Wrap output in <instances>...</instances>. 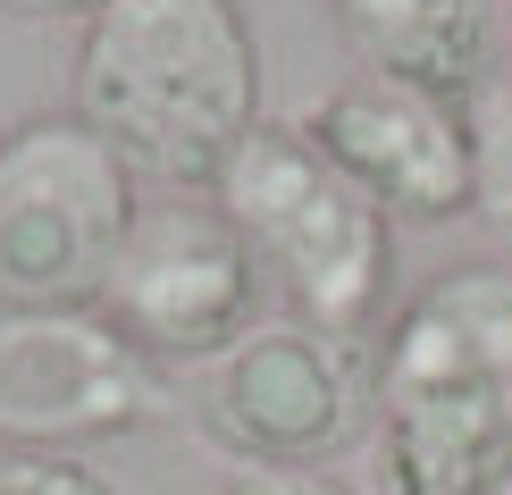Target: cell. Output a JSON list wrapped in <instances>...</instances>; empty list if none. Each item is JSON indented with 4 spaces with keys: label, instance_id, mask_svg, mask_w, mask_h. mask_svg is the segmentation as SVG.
I'll use <instances>...</instances> for the list:
<instances>
[{
    "label": "cell",
    "instance_id": "6da1fadb",
    "mask_svg": "<svg viewBox=\"0 0 512 495\" xmlns=\"http://www.w3.org/2000/svg\"><path fill=\"white\" fill-rule=\"evenodd\" d=\"M76 118L135 185L210 193L261 126V34L244 0H101L76 42Z\"/></svg>",
    "mask_w": 512,
    "mask_h": 495
},
{
    "label": "cell",
    "instance_id": "7a4b0ae2",
    "mask_svg": "<svg viewBox=\"0 0 512 495\" xmlns=\"http://www.w3.org/2000/svg\"><path fill=\"white\" fill-rule=\"evenodd\" d=\"M378 495L512 487V269H445L378 344Z\"/></svg>",
    "mask_w": 512,
    "mask_h": 495
},
{
    "label": "cell",
    "instance_id": "3957f363",
    "mask_svg": "<svg viewBox=\"0 0 512 495\" xmlns=\"http://www.w3.org/2000/svg\"><path fill=\"white\" fill-rule=\"evenodd\" d=\"M210 202L236 219L252 261L294 319L328 336H370L395 286V219L336 168L303 126H252L219 168Z\"/></svg>",
    "mask_w": 512,
    "mask_h": 495
},
{
    "label": "cell",
    "instance_id": "277c9868",
    "mask_svg": "<svg viewBox=\"0 0 512 495\" xmlns=\"http://www.w3.org/2000/svg\"><path fill=\"white\" fill-rule=\"evenodd\" d=\"M135 177L76 110L0 135V311H93L135 227Z\"/></svg>",
    "mask_w": 512,
    "mask_h": 495
},
{
    "label": "cell",
    "instance_id": "5b68a950",
    "mask_svg": "<svg viewBox=\"0 0 512 495\" xmlns=\"http://www.w3.org/2000/svg\"><path fill=\"white\" fill-rule=\"evenodd\" d=\"M194 420L244 470H319L370 445L378 420V344L328 336L311 319H261L194 386Z\"/></svg>",
    "mask_w": 512,
    "mask_h": 495
},
{
    "label": "cell",
    "instance_id": "8992f818",
    "mask_svg": "<svg viewBox=\"0 0 512 495\" xmlns=\"http://www.w3.org/2000/svg\"><path fill=\"white\" fill-rule=\"evenodd\" d=\"M261 294H269V277L236 235V219L219 202H194V193H160V202L135 210L93 311L160 370L168 361L210 370L227 344H244L261 328Z\"/></svg>",
    "mask_w": 512,
    "mask_h": 495
},
{
    "label": "cell",
    "instance_id": "52a82bcc",
    "mask_svg": "<svg viewBox=\"0 0 512 495\" xmlns=\"http://www.w3.org/2000/svg\"><path fill=\"white\" fill-rule=\"evenodd\" d=\"M177 420V378L101 311H0V445L76 454Z\"/></svg>",
    "mask_w": 512,
    "mask_h": 495
},
{
    "label": "cell",
    "instance_id": "ba28073f",
    "mask_svg": "<svg viewBox=\"0 0 512 495\" xmlns=\"http://www.w3.org/2000/svg\"><path fill=\"white\" fill-rule=\"evenodd\" d=\"M294 126H303L387 219L437 227V219H454V210H471V193H479L471 110H454V101H437V93H412V84H387V76H353V84H336L328 101H311Z\"/></svg>",
    "mask_w": 512,
    "mask_h": 495
},
{
    "label": "cell",
    "instance_id": "9c48e42d",
    "mask_svg": "<svg viewBox=\"0 0 512 495\" xmlns=\"http://www.w3.org/2000/svg\"><path fill=\"white\" fill-rule=\"evenodd\" d=\"M361 76L479 110L504 84V0H336Z\"/></svg>",
    "mask_w": 512,
    "mask_h": 495
},
{
    "label": "cell",
    "instance_id": "30bf717a",
    "mask_svg": "<svg viewBox=\"0 0 512 495\" xmlns=\"http://www.w3.org/2000/svg\"><path fill=\"white\" fill-rule=\"evenodd\" d=\"M471 135H479V193H471V210L512 252V84H496V93L471 110Z\"/></svg>",
    "mask_w": 512,
    "mask_h": 495
},
{
    "label": "cell",
    "instance_id": "8fae6325",
    "mask_svg": "<svg viewBox=\"0 0 512 495\" xmlns=\"http://www.w3.org/2000/svg\"><path fill=\"white\" fill-rule=\"evenodd\" d=\"M0 495H126L76 454H0Z\"/></svg>",
    "mask_w": 512,
    "mask_h": 495
},
{
    "label": "cell",
    "instance_id": "7c38bea8",
    "mask_svg": "<svg viewBox=\"0 0 512 495\" xmlns=\"http://www.w3.org/2000/svg\"><path fill=\"white\" fill-rule=\"evenodd\" d=\"M227 495H353V487H336L328 470H244Z\"/></svg>",
    "mask_w": 512,
    "mask_h": 495
},
{
    "label": "cell",
    "instance_id": "4fadbf2b",
    "mask_svg": "<svg viewBox=\"0 0 512 495\" xmlns=\"http://www.w3.org/2000/svg\"><path fill=\"white\" fill-rule=\"evenodd\" d=\"M101 0H0V17H93Z\"/></svg>",
    "mask_w": 512,
    "mask_h": 495
},
{
    "label": "cell",
    "instance_id": "5bb4252c",
    "mask_svg": "<svg viewBox=\"0 0 512 495\" xmlns=\"http://www.w3.org/2000/svg\"><path fill=\"white\" fill-rule=\"evenodd\" d=\"M504 84H512V0H504Z\"/></svg>",
    "mask_w": 512,
    "mask_h": 495
}]
</instances>
